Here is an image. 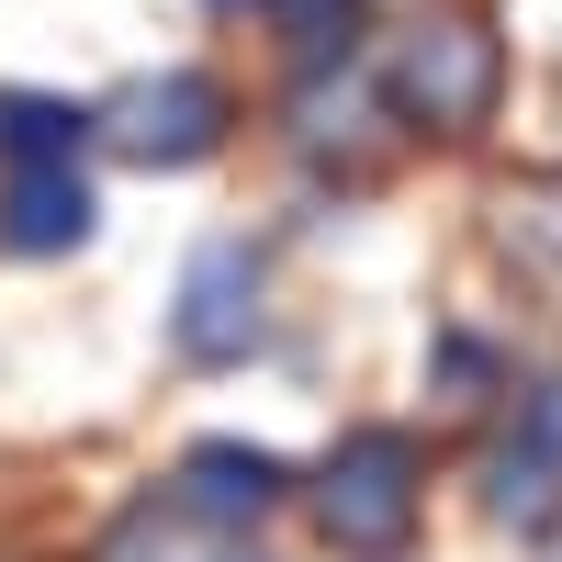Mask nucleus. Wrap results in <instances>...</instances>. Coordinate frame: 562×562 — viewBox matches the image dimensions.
<instances>
[{
	"label": "nucleus",
	"mask_w": 562,
	"mask_h": 562,
	"mask_svg": "<svg viewBox=\"0 0 562 562\" xmlns=\"http://www.w3.org/2000/svg\"><path fill=\"white\" fill-rule=\"evenodd\" d=\"M383 102L416 135H484L506 102V45L484 12H416L383 45Z\"/></svg>",
	"instance_id": "nucleus-1"
},
{
	"label": "nucleus",
	"mask_w": 562,
	"mask_h": 562,
	"mask_svg": "<svg viewBox=\"0 0 562 562\" xmlns=\"http://www.w3.org/2000/svg\"><path fill=\"white\" fill-rule=\"evenodd\" d=\"M540 562H562V540H551V551H540Z\"/></svg>",
	"instance_id": "nucleus-12"
},
{
	"label": "nucleus",
	"mask_w": 562,
	"mask_h": 562,
	"mask_svg": "<svg viewBox=\"0 0 562 562\" xmlns=\"http://www.w3.org/2000/svg\"><path fill=\"white\" fill-rule=\"evenodd\" d=\"M90 135L124 158V169H203L225 147V79L203 68H158V79H124L102 113H90Z\"/></svg>",
	"instance_id": "nucleus-3"
},
{
	"label": "nucleus",
	"mask_w": 562,
	"mask_h": 562,
	"mask_svg": "<svg viewBox=\"0 0 562 562\" xmlns=\"http://www.w3.org/2000/svg\"><path fill=\"white\" fill-rule=\"evenodd\" d=\"M90 225H102V203H90L79 169H12V180H0V248H12V259L90 248Z\"/></svg>",
	"instance_id": "nucleus-7"
},
{
	"label": "nucleus",
	"mask_w": 562,
	"mask_h": 562,
	"mask_svg": "<svg viewBox=\"0 0 562 562\" xmlns=\"http://www.w3.org/2000/svg\"><path fill=\"white\" fill-rule=\"evenodd\" d=\"M428 518V450L405 428H349L315 473V529L338 540L349 562H394Z\"/></svg>",
	"instance_id": "nucleus-2"
},
{
	"label": "nucleus",
	"mask_w": 562,
	"mask_h": 562,
	"mask_svg": "<svg viewBox=\"0 0 562 562\" xmlns=\"http://www.w3.org/2000/svg\"><path fill=\"white\" fill-rule=\"evenodd\" d=\"M90 147V113L57 102V90H0V158L12 169H79Z\"/></svg>",
	"instance_id": "nucleus-8"
},
{
	"label": "nucleus",
	"mask_w": 562,
	"mask_h": 562,
	"mask_svg": "<svg viewBox=\"0 0 562 562\" xmlns=\"http://www.w3.org/2000/svg\"><path fill=\"white\" fill-rule=\"evenodd\" d=\"M169 338H180V360H203V371L248 360V349L270 338V259H259L248 237L192 248V270H180V304H169Z\"/></svg>",
	"instance_id": "nucleus-4"
},
{
	"label": "nucleus",
	"mask_w": 562,
	"mask_h": 562,
	"mask_svg": "<svg viewBox=\"0 0 562 562\" xmlns=\"http://www.w3.org/2000/svg\"><path fill=\"white\" fill-rule=\"evenodd\" d=\"M102 562H180V551H169V518H158V506H135V518L102 540Z\"/></svg>",
	"instance_id": "nucleus-11"
},
{
	"label": "nucleus",
	"mask_w": 562,
	"mask_h": 562,
	"mask_svg": "<svg viewBox=\"0 0 562 562\" xmlns=\"http://www.w3.org/2000/svg\"><path fill=\"white\" fill-rule=\"evenodd\" d=\"M281 34H293V57H349V34H360V0H270Z\"/></svg>",
	"instance_id": "nucleus-10"
},
{
	"label": "nucleus",
	"mask_w": 562,
	"mask_h": 562,
	"mask_svg": "<svg viewBox=\"0 0 562 562\" xmlns=\"http://www.w3.org/2000/svg\"><path fill=\"white\" fill-rule=\"evenodd\" d=\"M495 237H506L518 270L562 281V169H518V180H506V192H495Z\"/></svg>",
	"instance_id": "nucleus-9"
},
{
	"label": "nucleus",
	"mask_w": 562,
	"mask_h": 562,
	"mask_svg": "<svg viewBox=\"0 0 562 562\" xmlns=\"http://www.w3.org/2000/svg\"><path fill=\"white\" fill-rule=\"evenodd\" d=\"M484 518L551 540V518H562V383H540L529 416L484 450Z\"/></svg>",
	"instance_id": "nucleus-5"
},
{
	"label": "nucleus",
	"mask_w": 562,
	"mask_h": 562,
	"mask_svg": "<svg viewBox=\"0 0 562 562\" xmlns=\"http://www.w3.org/2000/svg\"><path fill=\"white\" fill-rule=\"evenodd\" d=\"M281 495H293V473H281L259 439H192V450H180V484H169V518H203V529H259Z\"/></svg>",
	"instance_id": "nucleus-6"
}]
</instances>
